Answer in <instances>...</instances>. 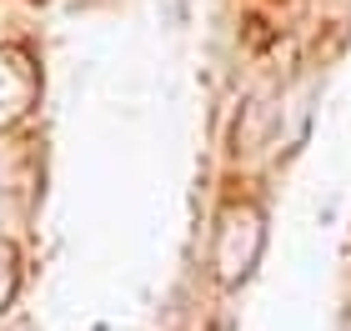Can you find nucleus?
I'll list each match as a JSON object with an SVG mask.
<instances>
[]
</instances>
